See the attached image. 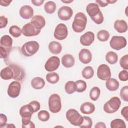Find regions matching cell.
<instances>
[{
    "instance_id": "23",
    "label": "cell",
    "mask_w": 128,
    "mask_h": 128,
    "mask_svg": "<svg viewBox=\"0 0 128 128\" xmlns=\"http://www.w3.org/2000/svg\"><path fill=\"white\" fill-rule=\"evenodd\" d=\"M62 63L65 68H70L72 67L75 63V60L72 55L70 54H64L62 58Z\"/></svg>"
},
{
    "instance_id": "13",
    "label": "cell",
    "mask_w": 128,
    "mask_h": 128,
    "mask_svg": "<svg viewBox=\"0 0 128 128\" xmlns=\"http://www.w3.org/2000/svg\"><path fill=\"white\" fill-rule=\"evenodd\" d=\"M73 15V10L70 6H63L58 11V18L62 20H70Z\"/></svg>"
},
{
    "instance_id": "11",
    "label": "cell",
    "mask_w": 128,
    "mask_h": 128,
    "mask_svg": "<svg viewBox=\"0 0 128 128\" xmlns=\"http://www.w3.org/2000/svg\"><path fill=\"white\" fill-rule=\"evenodd\" d=\"M21 84L18 82L14 81L12 82L8 89V94L12 98H16L20 94Z\"/></svg>"
},
{
    "instance_id": "51",
    "label": "cell",
    "mask_w": 128,
    "mask_h": 128,
    "mask_svg": "<svg viewBox=\"0 0 128 128\" xmlns=\"http://www.w3.org/2000/svg\"><path fill=\"white\" fill-rule=\"evenodd\" d=\"M12 2V0H1L0 2V4L3 6H8Z\"/></svg>"
},
{
    "instance_id": "18",
    "label": "cell",
    "mask_w": 128,
    "mask_h": 128,
    "mask_svg": "<svg viewBox=\"0 0 128 128\" xmlns=\"http://www.w3.org/2000/svg\"><path fill=\"white\" fill-rule=\"evenodd\" d=\"M20 15L24 19L28 20L34 16V11L33 8L30 6L26 5L22 6L20 10Z\"/></svg>"
},
{
    "instance_id": "10",
    "label": "cell",
    "mask_w": 128,
    "mask_h": 128,
    "mask_svg": "<svg viewBox=\"0 0 128 128\" xmlns=\"http://www.w3.org/2000/svg\"><path fill=\"white\" fill-rule=\"evenodd\" d=\"M60 65V60L56 56H52L50 58L46 61L44 68L49 72H52L56 70Z\"/></svg>"
},
{
    "instance_id": "3",
    "label": "cell",
    "mask_w": 128,
    "mask_h": 128,
    "mask_svg": "<svg viewBox=\"0 0 128 128\" xmlns=\"http://www.w3.org/2000/svg\"><path fill=\"white\" fill-rule=\"evenodd\" d=\"M40 45L36 41H30L26 42L21 48L22 54L26 57H30L36 54L38 50Z\"/></svg>"
},
{
    "instance_id": "34",
    "label": "cell",
    "mask_w": 128,
    "mask_h": 128,
    "mask_svg": "<svg viewBox=\"0 0 128 128\" xmlns=\"http://www.w3.org/2000/svg\"><path fill=\"white\" fill-rule=\"evenodd\" d=\"M100 94V90L99 88L94 86L92 88L90 92V96L92 100L96 101L98 100Z\"/></svg>"
},
{
    "instance_id": "47",
    "label": "cell",
    "mask_w": 128,
    "mask_h": 128,
    "mask_svg": "<svg viewBox=\"0 0 128 128\" xmlns=\"http://www.w3.org/2000/svg\"><path fill=\"white\" fill-rule=\"evenodd\" d=\"M0 58H2L5 60H7L10 55V54L5 49H4V48L0 46Z\"/></svg>"
},
{
    "instance_id": "42",
    "label": "cell",
    "mask_w": 128,
    "mask_h": 128,
    "mask_svg": "<svg viewBox=\"0 0 128 128\" xmlns=\"http://www.w3.org/2000/svg\"><path fill=\"white\" fill-rule=\"evenodd\" d=\"M118 78L122 82H126L128 80V73L126 70L121 71L118 74Z\"/></svg>"
},
{
    "instance_id": "29",
    "label": "cell",
    "mask_w": 128,
    "mask_h": 128,
    "mask_svg": "<svg viewBox=\"0 0 128 128\" xmlns=\"http://www.w3.org/2000/svg\"><path fill=\"white\" fill-rule=\"evenodd\" d=\"M64 89L66 92L69 94L74 93L76 90V84L74 81H68L66 84Z\"/></svg>"
},
{
    "instance_id": "1",
    "label": "cell",
    "mask_w": 128,
    "mask_h": 128,
    "mask_svg": "<svg viewBox=\"0 0 128 128\" xmlns=\"http://www.w3.org/2000/svg\"><path fill=\"white\" fill-rule=\"evenodd\" d=\"M86 10L91 19L96 24H100L103 22L104 20L103 14L96 4H88L86 6Z\"/></svg>"
},
{
    "instance_id": "52",
    "label": "cell",
    "mask_w": 128,
    "mask_h": 128,
    "mask_svg": "<svg viewBox=\"0 0 128 128\" xmlns=\"http://www.w3.org/2000/svg\"><path fill=\"white\" fill-rule=\"evenodd\" d=\"M96 128H106V126L105 124L103 122H98L95 126Z\"/></svg>"
},
{
    "instance_id": "14",
    "label": "cell",
    "mask_w": 128,
    "mask_h": 128,
    "mask_svg": "<svg viewBox=\"0 0 128 128\" xmlns=\"http://www.w3.org/2000/svg\"><path fill=\"white\" fill-rule=\"evenodd\" d=\"M8 66L10 67L13 71V79L18 81H22L26 76L24 70L19 66L16 64H10Z\"/></svg>"
},
{
    "instance_id": "17",
    "label": "cell",
    "mask_w": 128,
    "mask_h": 128,
    "mask_svg": "<svg viewBox=\"0 0 128 128\" xmlns=\"http://www.w3.org/2000/svg\"><path fill=\"white\" fill-rule=\"evenodd\" d=\"M78 58L84 64H88L92 60V54L88 49H82L79 52Z\"/></svg>"
},
{
    "instance_id": "33",
    "label": "cell",
    "mask_w": 128,
    "mask_h": 128,
    "mask_svg": "<svg viewBox=\"0 0 128 128\" xmlns=\"http://www.w3.org/2000/svg\"><path fill=\"white\" fill-rule=\"evenodd\" d=\"M110 127L112 128H126V126L124 120L116 118L111 122Z\"/></svg>"
},
{
    "instance_id": "49",
    "label": "cell",
    "mask_w": 128,
    "mask_h": 128,
    "mask_svg": "<svg viewBox=\"0 0 128 128\" xmlns=\"http://www.w3.org/2000/svg\"><path fill=\"white\" fill-rule=\"evenodd\" d=\"M96 2L98 5V4L100 7H102V8L106 7L108 4L106 0H96Z\"/></svg>"
},
{
    "instance_id": "9",
    "label": "cell",
    "mask_w": 128,
    "mask_h": 128,
    "mask_svg": "<svg viewBox=\"0 0 128 128\" xmlns=\"http://www.w3.org/2000/svg\"><path fill=\"white\" fill-rule=\"evenodd\" d=\"M112 74L110 67L105 64L100 65L97 70L98 78L102 80H108L111 78Z\"/></svg>"
},
{
    "instance_id": "20",
    "label": "cell",
    "mask_w": 128,
    "mask_h": 128,
    "mask_svg": "<svg viewBox=\"0 0 128 128\" xmlns=\"http://www.w3.org/2000/svg\"><path fill=\"white\" fill-rule=\"evenodd\" d=\"M12 39L8 35H4L0 38V47L5 49L9 54L11 52L12 45Z\"/></svg>"
},
{
    "instance_id": "32",
    "label": "cell",
    "mask_w": 128,
    "mask_h": 128,
    "mask_svg": "<svg viewBox=\"0 0 128 128\" xmlns=\"http://www.w3.org/2000/svg\"><path fill=\"white\" fill-rule=\"evenodd\" d=\"M46 79L47 81L52 84L57 83L60 80L59 75L56 72H50L46 76Z\"/></svg>"
},
{
    "instance_id": "48",
    "label": "cell",
    "mask_w": 128,
    "mask_h": 128,
    "mask_svg": "<svg viewBox=\"0 0 128 128\" xmlns=\"http://www.w3.org/2000/svg\"><path fill=\"white\" fill-rule=\"evenodd\" d=\"M121 114L126 119V120H128V106H126L124 107L121 110Z\"/></svg>"
},
{
    "instance_id": "6",
    "label": "cell",
    "mask_w": 128,
    "mask_h": 128,
    "mask_svg": "<svg viewBox=\"0 0 128 128\" xmlns=\"http://www.w3.org/2000/svg\"><path fill=\"white\" fill-rule=\"evenodd\" d=\"M66 119L73 126H80L83 122V117L74 109H70L66 113Z\"/></svg>"
},
{
    "instance_id": "44",
    "label": "cell",
    "mask_w": 128,
    "mask_h": 128,
    "mask_svg": "<svg viewBox=\"0 0 128 128\" xmlns=\"http://www.w3.org/2000/svg\"><path fill=\"white\" fill-rule=\"evenodd\" d=\"M29 104H30L32 106L34 112H38L40 108V102L38 101H36V100L32 101L30 102Z\"/></svg>"
},
{
    "instance_id": "8",
    "label": "cell",
    "mask_w": 128,
    "mask_h": 128,
    "mask_svg": "<svg viewBox=\"0 0 128 128\" xmlns=\"http://www.w3.org/2000/svg\"><path fill=\"white\" fill-rule=\"evenodd\" d=\"M68 36L67 26L64 24H58L54 32V37L56 40H62L66 39Z\"/></svg>"
},
{
    "instance_id": "46",
    "label": "cell",
    "mask_w": 128,
    "mask_h": 128,
    "mask_svg": "<svg viewBox=\"0 0 128 128\" xmlns=\"http://www.w3.org/2000/svg\"><path fill=\"white\" fill-rule=\"evenodd\" d=\"M8 20L4 16H0V28H3L6 26Z\"/></svg>"
},
{
    "instance_id": "37",
    "label": "cell",
    "mask_w": 128,
    "mask_h": 128,
    "mask_svg": "<svg viewBox=\"0 0 128 128\" xmlns=\"http://www.w3.org/2000/svg\"><path fill=\"white\" fill-rule=\"evenodd\" d=\"M76 90L78 92H84L87 87L86 83L82 80H78L76 82Z\"/></svg>"
},
{
    "instance_id": "30",
    "label": "cell",
    "mask_w": 128,
    "mask_h": 128,
    "mask_svg": "<svg viewBox=\"0 0 128 128\" xmlns=\"http://www.w3.org/2000/svg\"><path fill=\"white\" fill-rule=\"evenodd\" d=\"M94 75V70L90 66L85 67L82 71V76L86 79H90Z\"/></svg>"
},
{
    "instance_id": "21",
    "label": "cell",
    "mask_w": 128,
    "mask_h": 128,
    "mask_svg": "<svg viewBox=\"0 0 128 128\" xmlns=\"http://www.w3.org/2000/svg\"><path fill=\"white\" fill-rule=\"evenodd\" d=\"M94 105L90 102H86L83 103L80 107V112L86 114H92L95 111Z\"/></svg>"
},
{
    "instance_id": "4",
    "label": "cell",
    "mask_w": 128,
    "mask_h": 128,
    "mask_svg": "<svg viewBox=\"0 0 128 128\" xmlns=\"http://www.w3.org/2000/svg\"><path fill=\"white\" fill-rule=\"evenodd\" d=\"M121 106V100L117 96L112 97L104 105V110L106 113L114 114L117 112Z\"/></svg>"
},
{
    "instance_id": "50",
    "label": "cell",
    "mask_w": 128,
    "mask_h": 128,
    "mask_svg": "<svg viewBox=\"0 0 128 128\" xmlns=\"http://www.w3.org/2000/svg\"><path fill=\"white\" fill-rule=\"evenodd\" d=\"M44 0H32L31 2H32V3L34 6H42L44 3Z\"/></svg>"
},
{
    "instance_id": "15",
    "label": "cell",
    "mask_w": 128,
    "mask_h": 128,
    "mask_svg": "<svg viewBox=\"0 0 128 128\" xmlns=\"http://www.w3.org/2000/svg\"><path fill=\"white\" fill-rule=\"evenodd\" d=\"M34 110L30 104L23 106L20 110V114L22 118V120H31Z\"/></svg>"
},
{
    "instance_id": "24",
    "label": "cell",
    "mask_w": 128,
    "mask_h": 128,
    "mask_svg": "<svg viewBox=\"0 0 128 128\" xmlns=\"http://www.w3.org/2000/svg\"><path fill=\"white\" fill-rule=\"evenodd\" d=\"M48 49L50 52L54 54H58L62 50V44L56 41H52L49 44Z\"/></svg>"
},
{
    "instance_id": "38",
    "label": "cell",
    "mask_w": 128,
    "mask_h": 128,
    "mask_svg": "<svg viewBox=\"0 0 128 128\" xmlns=\"http://www.w3.org/2000/svg\"><path fill=\"white\" fill-rule=\"evenodd\" d=\"M38 119L42 122H47L50 118V114L46 110H41L38 114Z\"/></svg>"
},
{
    "instance_id": "7",
    "label": "cell",
    "mask_w": 128,
    "mask_h": 128,
    "mask_svg": "<svg viewBox=\"0 0 128 128\" xmlns=\"http://www.w3.org/2000/svg\"><path fill=\"white\" fill-rule=\"evenodd\" d=\"M110 44L112 48L120 50L126 46L127 41L124 36H114L110 42Z\"/></svg>"
},
{
    "instance_id": "28",
    "label": "cell",
    "mask_w": 128,
    "mask_h": 128,
    "mask_svg": "<svg viewBox=\"0 0 128 128\" xmlns=\"http://www.w3.org/2000/svg\"><path fill=\"white\" fill-rule=\"evenodd\" d=\"M106 62L110 64H114L118 62V56L114 52H108L106 56Z\"/></svg>"
},
{
    "instance_id": "16",
    "label": "cell",
    "mask_w": 128,
    "mask_h": 128,
    "mask_svg": "<svg viewBox=\"0 0 128 128\" xmlns=\"http://www.w3.org/2000/svg\"><path fill=\"white\" fill-rule=\"evenodd\" d=\"M94 40V34L92 32H88L82 35L80 38V44L84 46H90Z\"/></svg>"
},
{
    "instance_id": "39",
    "label": "cell",
    "mask_w": 128,
    "mask_h": 128,
    "mask_svg": "<svg viewBox=\"0 0 128 128\" xmlns=\"http://www.w3.org/2000/svg\"><path fill=\"white\" fill-rule=\"evenodd\" d=\"M92 126V121L90 118L88 116L83 117V122L81 125L79 126L80 128H90Z\"/></svg>"
},
{
    "instance_id": "22",
    "label": "cell",
    "mask_w": 128,
    "mask_h": 128,
    "mask_svg": "<svg viewBox=\"0 0 128 128\" xmlns=\"http://www.w3.org/2000/svg\"><path fill=\"white\" fill-rule=\"evenodd\" d=\"M114 29L119 33H124L128 30L127 22L122 20H116L114 23Z\"/></svg>"
},
{
    "instance_id": "12",
    "label": "cell",
    "mask_w": 128,
    "mask_h": 128,
    "mask_svg": "<svg viewBox=\"0 0 128 128\" xmlns=\"http://www.w3.org/2000/svg\"><path fill=\"white\" fill-rule=\"evenodd\" d=\"M22 32L23 35L25 36L30 37L38 35L40 34L41 30H37L30 22L26 24L22 27Z\"/></svg>"
},
{
    "instance_id": "41",
    "label": "cell",
    "mask_w": 128,
    "mask_h": 128,
    "mask_svg": "<svg viewBox=\"0 0 128 128\" xmlns=\"http://www.w3.org/2000/svg\"><path fill=\"white\" fill-rule=\"evenodd\" d=\"M120 66L124 70H128V55L126 54L120 60Z\"/></svg>"
},
{
    "instance_id": "25",
    "label": "cell",
    "mask_w": 128,
    "mask_h": 128,
    "mask_svg": "<svg viewBox=\"0 0 128 128\" xmlns=\"http://www.w3.org/2000/svg\"><path fill=\"white\" fill-rule=\"evenodd\" d=\"M106 86L108 90L111 92H114L118 90L120 84L114 78H110L106 80Z\"/></svg>"
},
{
    "instance_id": "40",
    "label": "cell",
    "mask_w": 128,
    "mask_h": 128,
    "mask_svg": "<svg viewBox=\"0 0 128 128\" xmlns=\"http://www.w3.org/2000/svg\"><path fill=\"white\" fill-rule=\"evenodd\" d=\"M120 96L122 100L128 102V86H126L123 87L120 92Z\"/></svg>"
},
{
    "instance_id": "45",
    "label": "cell",
    "mask_w": 128,
    "mask_h": 128,
    "mask_svg": "<svg viewBox=\"0 0 128 128\" xmlns=\"http://www.w3.org/2000/svg\"><path fill=\"white\" fill-rule=\"evenodd\" d=\"M7 122V117L6 116L2 114H0V127H4L6 124Z\"/></svg>"
},
{
    "instance_id": "43",
    "label": "cell",
    "mask_w": 128,
    "mask_h": 128,
    "mask_svg": "<svg viewBox=\"0 0 128 128\" xmlns=\"http://www.w3.org/2000/svg\"><path fill=\"white\" fill-rule=\"evenodd\" d=\"M22 128H34L35 126L33 122L30 120H22Z\"/></svg>"
},
{
    "instance_id": "2",
    "label": "cell",
    "mask_w": 128,
    "mask_h": 128,
    "mask_svg": "<svg viewBox=\"0 0 128 128\" xmlns=\"http://www.w3.org/2000/svg\"><path fill=\"white\" fill-rule=\"evenodd\" d=\"M88 19L82 12L78 13L74 17L72 27L74 31L76 33L82 32L86 28Z\"/></svg>"
},
{
    "instance_id": "53",
    "label": "cell",
    "mask_w": 128,
    "mask_h": 128,
    "mask_svg": "<svg viewBox=\"0 0 128 128\" xmlns=\"http://www.w3.org/2000/svg\"><path fill=\"white\" fill-rule=\"evenodd\" d=\"M107 2H108V4H114L115 2H117V0H106Z\"/></svg>"
},
{
    "instance_id": "36",
    "label": "cell",
    "mask_w": 128,
    "mask_h": 128,
    "mask_svg": "<svg viewBox=\"0 0 128 128\" xmlns=\"http://www.w3.org/2000/svg\"><path fill=\"white\" fill-rule=\"evenodd\" d=\"M110 36V34L109 32L107 30H104L99 31L97 34V38L98 40L102 42H106L108 40Z\"/></svg>"
},
{
    "instance_id": "54",
    "label": "cell",
    "mask_w": 128,
    "mask_h": 128,
    "mask_svg": "<svg viewBox=\"0 0 128 128\" xmlns=\"http://www.w3.org/2000/svg\"><path fill=\"white\" fill-rule=\"evenodd\" d=\"M74 0H62V2H64V3H70L72 2Z\"/></svg>"
},
{
    "instance_id": "27",
    "label": "cell",
    "mask_w": 128,
    "mask_h": 128,
    "mask_svg": "<svg viewBox=\"0 0 128 128\" xmlns=\"http://www.w3.org/2000/svg\"><path fill=\"white\" fill-rule=\"evenodd\" d=\"M0 77L4 80H10L13 78L14 72L12 69L9 66L3 68L0 72Z\"/></svg>"
},
{
    "instance_id": "19",
    "label": "cell",
    "mask_w": 128,
    "mask_h": 128,
    "mask_svg": "<svg viewBox=\"0 0 128 128\" xmlns=\"http://www.w3.org/2000/svg\"><path fill=\"white\" fill-rule=\"evenodd\" d=\"M30 22L37 30H40L46 25V20L41 15H36L34 16Z\"/></svg>"
},
{
    "instance_id": "31",
    "label": "cell",
    "mask_w": 128,
    "mask_h": 128,
    "mask_svg": "<svg viewBox=\"0 0 128 128\" xmlns=\"http://www.w3.org/2000/svg\"><path fill=\"white\" fill-rule=\"evenodd\" d=\"M45 12L48 14H54L56 8V4L52 1H49L46 2L44 6Z\"/></svg>"
},
{
    "instance_id": "26",
    "label": "cell",
    "mask_w": 128,
    "mask_h": 128,
    "mask_svg": "<svg viewBox=\"0 0 128 128\" xmlns=\"http://www.w3.org/2000/svg\"><path fill=\"white\" fill-rule=\"evenodd\" d=\"M31 85L34 89L40 90L44 86L45 81L42 78L36 77L32 80Z\"/></svg>"
},
{
    "instance_id": "35",
    "label": "cell",
    "mask_w": 128,
    "mask_h": 128,
    "mask_svg": "<svg viewBox=\"0 0 128 128\" xmlns=\"http://www.w3.org/2000/svg\"><path fill=\"white\" fill-rule=\"evenodd\" d=\"M9 32L13 37L18 38L21 36L22 32L20 28L17 26H12L10 27Z\"/></svg>"
},
{
    "instance_id": "5",
    "label": "cell",
    "mask_w": 128,
    "mask_h": 128,
    "mask_svg": "<svg viewBox=\"0 0 128 128\" xmlns=\"http://www.w3.org/2000/svg\"><path fill=\"white\" fill-rule=\"evenodd\" d=\"M50 110L54 114L60 112L62 109V102L60 96L56 94H52L48 99Z\"/></svg>"
}]
</instances>
